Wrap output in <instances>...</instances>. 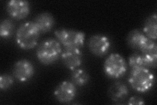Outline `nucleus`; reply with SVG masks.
I'll return each mask as SVG.
<instances>
[{
    "label": "nucleus",
    "mask_w": 157,
    "mask_h": 105,
    "mask_svg": "<svg viewBox=\"0 0 157 105\" xmlns=\"http://www.w3.org/2000/svg\"><path fill=\"white\" fill-rule=\"evenodd\" d=\"M127 63L124 57L118 53H112L104 62V71L107 77L118 79L122 77L127 71Z\"/></svg>",
    "instance_id": "39448f33"
},
{
    "label": "nucleus",
    "mask_w": 157,
    "mask_h": 105,
    "mask_svg": "<svg viewBox=\"0 0 157 105\" xmlns=\"http://www.w3.org/2000/svg\"><path fill=\"white\" fill-rule=\"evenodd\" d=\"M71 80L75 86L82 87L85 86L89 82L90 76L85 70L77 68L72 72Z\"/></svg>",
    "instance_id": "dca6fc26"
},
{
    "label": "nucleus",
    "mask_w": 157,
    "mask_h": 105,
    "mask_svg": "<svg viewBox=\"0 0 157 105\" xmlns=\"http://www.w3.org/2000/svg\"><path fill=\"white\" fill-rule=\"evenodd\" d=\"M128 104L130 105H141L144 104L145 102L143 98L140 96H133L128 100Z\"/></svg>",
    "instance_id": "aec40b11"
},
{
    "label": "nucleus",
    "mask_w": 157,
    "mask_h": 105,
    "mask_svg": "<svg viewBox=\"0 0 157 105\" xmlns=\"http://www.w3.org/2000/svg\"><path fill=\"white\" fill-rule=\"evenodd\" d=\"M88 47L90 52L94 55L102 57L109 52L111 48V41L105 35H93L88 40Z\"/></svg>",
    "instance_id": "423d86ee"
},
{
    "label": "nucleus",
    "mask_w": 157,
    "mask_h": 105,
    "mask_svg": "<svg viewBox=\"0 0 157 105\" xmlns=\"http://www.w3.org/2000/svg\"><path fill=\"white\" fill-rule=\"evenodd\" d=\"M14 83L13 78L7 74H3L0 76V89L2 91L11 88Z\"/></svg>",
    "instance_id": "6ab92c4d"
},
{
    "label": "nucleus",
    "mask_w": 157,
    "mask_h": 105,
    "mask_svg": "<svg viewBox=\"0 0 157 105\" xmlns=\"http://www.w3.org/2000/svg\"><path fill=\"white\" fill-rule=\"evenodd\" d=\"M34 22L41 33H46L50 31L55 26V20L52 14L45 12L39 14L36 17Z\"/></svg>",
    "instance_id": "ddd939ff"
},
{
    "label": "nucleus",
    "mask_w": 157,
    "mask_h": 105,
    "mask_svg": "<svg viewBox=\"0 0 157 105\" xmlns=\"http://www.w3.org/2000/svg\"><path fill=\"white\" fill-rule=\"evenodd\" d=\"M54 95L56 99L60 103H69L71 102L76 97V86L71 82L63 81L55 90Z\"/></svg>",
    "instance_id": "6e6552de"
},
{
    "label": "nucleus",
    "mask_w": 157,
    "mask_h": 105,
    "mask_svg": "<svg viewBox=\"0 0 157 105\" xmlns=\"http://www.w3.org/2000/svg\"><path fill=\"white\" fill-rule=\"evenodd\" d=\"M129 66L133 68H155L157 64V56L146 55L142 53H134L128 59Z\"/></svg>",
    "instance_id": "9b49d317"
},
{
    "label": "nucleus",
    "mask_w": 157,
    "mask_h": 105,
    "mask_svg": "<svg viewBox=\"0 0 157 105\" xmlns=\"http://www.w3.org/2000/svg\"><path fill=\"white\" fill-rule=\"evenodd\" d=\"M82 57L81 49H65L61 55L63 64L72 71L81 67L82 63Z\"/></svg>",
    "instance_id": "9d476101"
},
{
    "label": "nucleus",
    "mask_w": 157,
    "mask_h": 105,
    "mask_svg": "<svg viewBox=\"0 0 157 105\" xmlns=\"http://www.w3.org/2000/svg\"><path fill=\"white\" fill-rule=\"evenodd\" d=\"M139 50L142 54L146 55L157 56V45L155 41L148 38L142 44Z\"/></svg>",
    "instance_id": "f3484780"
},
{
    "label": "nucleus",
    "mask_w": 157,
    "mask_h": 105,
    "mask_svg": "<svg viewBox=\"0 0 157 105\" xmlns=\"http://www.w3.org/2000/svg\"><path fill=\"white\" fill-rule=\"evenodd\" d=\"M147 37L137 29L133 30L128 35L126 41L128 46L134 49H140L142 44L146 40Z\"/></svg>",
    "instance_id": "2eb2a0df"
},
{
    "label": "nucleus",
    "mask_w": 157,
    "mask_h": 105,
    "mask_svg": "<svg viewBox=\"0 0 157 105\" xmlns=\"http://www.w3.org/2000/svg\"><path fill=\"white\" fill-rule=\"evenodd\" d=\"M128 82L137 92L146 93L153 89L155 76L149 68H133L130 72Z\"/></svg>",
    "instance_id": "f03ea898"
},
{
    "label": "nucleus",
    "mask_w": 157,
    "mask_h": 105,
    "mask_svg": "<svg viewBox=\"0 0 157 105\" xmlns=\"http://www.w3.org/2000/svg\"><path fill=\"white\" fill-rule=\"evenodd\" d=\"M7 11L13 18L22 20L28 17L30 11V5L24 0H11L7 3Z\"/></svg>",
    "instance_id": "1a4fd4ad"
},
{
    "label": "nucleus",
    "mask_w": 157,
    "mask_h": 105,
    "mask_svg": "<svg viewBox=\"0 0 157 105\" xmlns=\"http://www.w3.org/2000/svg\"><path fill=\"white\" fill-rule=\"evenodd\" d=\"M157 16L155 13L147 18L144 23V32L145 36L152 39L156 40L157 37Z\"/></svg>",
    "instance_id": "4468645a"
},
{
    "label": "nucleus",
    "mask_w": 157,
    "mask_h": 105,
    "mask_svg": "<svg viewBox=\"0 0 157 105\" xmlns=\"http://www.w3.org/2000/svg\"><path fill=\"white\" fill-rule=\"evenodd\" d=\"M62 53V45L57 39L48 38L40 43L36 51L39 61L45 65H50L57 61Z\"/></svg>",
    "instance_id": "7ed1b4c3"
},
{
    "label": "nucleus",
    "mask_w": 157,
    "mask_h": 105,
    "mask_svg": "<svg viewBox=\"0 0 157 105\" xmlns=\"http://www.w3.org/2000/svg\"><path fill=\"white\" fill-rule=\"evenodd\" d=\"M58 41L65 49H81L85 41V34L75 30L61 28L55 32Z\"/></svg>",
    "instance_id": "20e7f679"
},
{
    "label": "nucleus",
    "mask_w": 157,
    "mask_h": 105,
    "mask_svg": "<svg viewBox=\"0 0 157 105\" xmlns=\"http://www.w3.org/2000/svg\"><path fill=\"white\" fill-rule=\"evenodd\" d=\"M14 30V24L9 19H4L0 24V35L3 38L11 36Z\"/></svg>",
    "instance_id": "a211bd4d"
},
{
    "label": "nucleus",
    "mask_w": 157,
    "mask_h": 105,
    "mask_svg": "<svg viewBox=\"0 0 157 105\" xmlns=\"http://www.w3.org/2000/svg\"><path fill=\"white\" fill-rule=\"evenodd\" d=\"M129 90L126 85L122 82H115L108 89V95L115 103H121L128 97Z\"/></svg>",
    "instance_id": "f8f14e48"
},
{
    "label": "nucleus",
    "mask_w": 157,
    "mask_h": 105,
    "mask_svg": "<svg viewBox=\"0 0 157 105\" xmlns=\"http://www.w3.org/2000/svg\"><path fill=\"white\" fill-rule=\"evenodd\" d=\"M13 74L14 77L20 82H26L35 74V67L28 59L19 60L14 64Z\"/></svg>",
    "instance_id": "0eeeda50"
},
{
    "label": "nucleus",
    "mask_w": 157,
    "mask_h": 105,
    "mask_svg": "<svg viewBox=\"0 0 157 105\" xmlns=\"http://www.w3.org/2000/svg\"><path fill=\"white\" fill-rule=\"evenodd\" d=\"M41 32L34 22H26L18 27L16 33V42L24 50L35 47L38 42Z\"/></svg>",
    "instance_id": "f257e3e1"
}]
</instances>
